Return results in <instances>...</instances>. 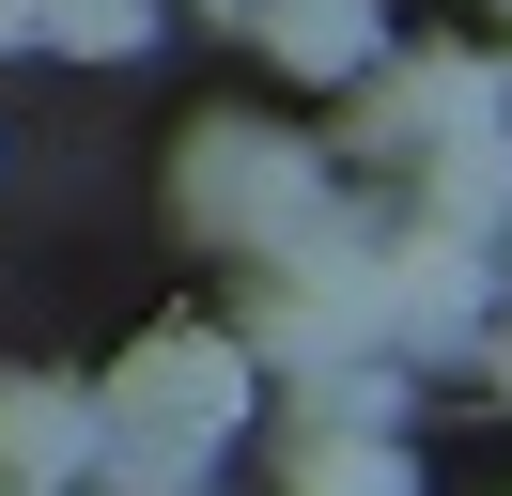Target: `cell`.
Masks as SVG:
<instances>
[{
    "instance_id": "52a82bcc",
    "label": "cell",
    "mask_w": 512,
    "mask_h": 496,
    "mask_svg": "<svg viewBox=\"0 0 512 496\" xmlns=\"http://www.w3.org/2000/svg\"><path fill=\"white\" fill-rule=\"evenodd\" d=\"M249 16H264V47H280L295 78H357V62L388 47V16H373V0H249Z\"/></svg>"
},
{
    "instance_id": "9c48e42d",
    "label": "cell",
    "mask_w": 512,
    "mask_h": 496,
    "mask_svg": "<svg viewBox=\"0 0 512 496\" xmlns=\"http://www.w3.org/2000/svg\"><path fill=\"white\" fill-rule=\"evenodd\" d=\"M32 47H63V62H125V47H156V0H32Z\"/></svg>"
},
{
    "instance_id": "4fadbf2b",
    "label": "cell",
    "mask_w": 512,
    "mask_h": 496,
    "mask_svg": "<svg viewBox=\"0 0 512 496\" xmlns=\"http://www.w3.org/2000/svg\"><path fill=\"white\" fill-rule=\"evenodd\" d=\"M497 16H512V0H497Z\"/></svg>"
},
{
    "instance_id": "8fae6325",
    "label": "cell",
    "mask_w": 512,
    "mask_h": 496,
    "mask_svg": "<svg viewBox=\"0 0 512 496\" xmlns=\"http://www.w3.org/2000/svg\"><path fill=\"white\" fill-rule=\"evenodd\" d=\"M497 372H512V326H497Z\"/></svg>"
},
{
    "instance_id": "277c9868",
    "label": "cell",
    "mask_w": 512,
    "mask_h": 496,
    "mask_svg": "<svg viewBox=\"0 0 512 496\" xmlns=\"http://www.w3.org/2000/svg\"><path fill=\"white\" fill-rule=\"evenodd\" d=\"M481 310H497V279H481V248L466 233H388L373 248V341L388 357H450V341H481Z\"/></svg>"
},
{
    "instance_id": "5b68a950",
    "label": "cell",
    "mask_w": 512,
    "mask_h": 496,
    "mask_svg": "<svg viewBox=\"0 0 512 496\" xmlns=\"http://www.w3.org/2000/svg\"><path fill=\"white\" fill-rule=\"evenodd\" d=\"M94 481V388H0V496H78Z\"/></svg>"
},
{
    "instance_id": "8992f818",
    "label": "cell",
    "mask_w": 512,
    "mask_h": 496,
    "mask_svg": "<svg viewBox=\"0 0 512 496\" xmlns=\"http://www.w3.org/2000/svg\"><path fill=\"white\" fill-rule=\"evenodd\" d=\"M419 202H435V233H497L512 217V124H450V140H419Z\"/></svg>"
},
{
    "instance_id": "30bf717a",
    "label": "cell",
    "mask_w": 512,
    "mask_h": 496,
    "mask_svg": "<svg viewBox=\"0 0 512 496\" xmlns=\"http://www.w3.org/2000/svg\"><path fill=\"white\" fill-rule=\"evenodd\" d=\"M0 47H32V0H0Z\"/></svg>"
},
{
    "instance_id": "3957f363",
    "label": "cell",
    "mask_w": 512,
    "mask_h": 496,
    "mask_svg": "<svg viewBox=\"0 0 512 496\" xmlns=\"http://www.w3.org/2000/svg\"><path fill=\"white\" fill-rule=\"evenodd\" d=\"M450 124H512V78L481 47H419V62L373 47L357 62V124H342L357 155H419V140H450Z\"/></svg>"
},
{
    "instance_id": "7c38bea8",
    "label": "cell",
    "mask_w": 512,
    "mask_h": 496,
    "mask_svg": "<svg viewBox=\"0 0 512 496\" xmlns=\"http://www.w3.org/2000/svg\"><path fill=\"white\" fill-rule=\"evenodd\" d=\"M218 16H249V0H218Z\"/></svg>"
},
{
    "instance_id": "6da1fadb",
    "label": "cell",
    "mask_w": 512,
    "mask_h": 496,
    "mask_svg": "<svg viewBox=\"0 0 512 496\" xmlns=\"http://www.w3.org/2000/svg\"><path fill=\"white\" fill-rule=\"evenodd\" d=\"M233 419H249V357L218 326H156L125 372H94V496H187Z\"/></svg>"
},
{
    "instance_id": "ba28073f",
    "label": "cell",
    "mask_w": 512,
    "mask_h": 496,
    "mask_svg": "<svg viewBox=\"0 0 512 496\" xmlns=\"http://www.w3.org/2000/svg\"><path fill=\"white\" fill-rule=\"evenodd\" d=\"M280 496H419V481H404V450H388V434H295Z\"/></svg>"
},
{
    "instance_id": "7a4b0ae2",
    "label": "cell",
    "mask_w": 512,
    "mask_h": 496,
    "mask_svg": "<svg viewBox=\"0 0 512 496\" xmlns=\"http://www.w3.org/2000/svg\"><path fill=\"white\" fill-rule=\"evenodd\" d=\"M171 217H187L202 248H249V264H280L295 233L326 217V171L295 124H187V155H171Z\"/></svg>"
}]
</instances>
